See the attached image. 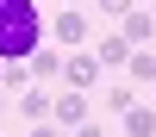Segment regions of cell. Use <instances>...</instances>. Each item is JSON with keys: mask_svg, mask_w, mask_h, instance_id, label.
<instances>
[{"mask_svg": "<svg viewBox=\"0 0 156 137\" xmlns=\"http://www.w3.org/2000/svg\"><path fill=\"white\" fill-rule=\"evenodd\" d=\"M50 44V25L37 0H0V62H31Z\"/></svg>", "mask_w": 156, "mask_h": 137, "instance_id": "obj_1", "label": "cell"}, {"mask_svg": "<svg viewBox=\"0 0 156 137\" xmlns=\"http://www.w3.org/2000/svg\"><path fill=\"white\" fill-rule=\"evenodd\" d=\"M100 62H94V50H69V56H62V87H69V94H94L100 87Z\"/></svg>", "mask_w": 156, "mask_h": 137, "instance_id": "obj_2", "label": "cell"}, {"mask_svg": "<svg viewBox=\"0 0 156 137\" xmlns=\"http://www.w3.org/2000/svg\"><path fill=\"white\" fill-rule=\"evenodd\" d=\"M50 37H56V44H69V50H81L87 37H94V19H87L81 6H62L56 19H50Z\"/></svg>", "mask_w": 156, "mask_h": 137, "instance_id": "obj_3", "label": "cell"}, {"mask_svg": "<svg viewBox=\"0 0 156 137\" xmlns=\"http://www.w3.org/2000/svg\"><path fill=\"white\" fill-rule=\"evenodd\" d=\"M94 118V106H87V94H50V125H62V131H75V125H87Z\"/></svg>", "mask_w": 156, "mask_h": 137, "instance_id": "obj_4", "label": "cell"}, {"mask_svg": "<svg viewBox=\"0 0 156 137\" xmlns=\"http://www.w3.org/2000/svg\"><path fill=\"white\" fill-rule=\"evenodd\" d=\"M119 37H125L131 50H150V44H156V12H150V6H131V12L119 19Z\"/></svg>", "mask_w": 156, "mask_h": 137, "instance_id": "obj_5", "label": "cell"}, {"mask_svg": "<svg viewBox=\"0 0 156 137\" xmlns=\"http://www.w3.org/2000/svg\"><path fill=\"white\" fill-rule=\"evenodd\" d=\"M25 75H31V87H50V81H62V50H56V44H44L31 62H25Z\"/></svg>", "mask_w": 156, "mask_h": 137, "instance_id": "obj_6", "label": "cell"}, {"mask_svg": "<svg viewBox=\"0 0 156 137\" xmlns=\"http://www.w3.org/2000/svg\"><path fill=\"white\" fill-rule=\"evenodd\" d=\"M94 62H100V69H125V62H131V44H125L119 31H100V50H94Z\"/></svg>", "mask_w": 156, "mask_h": 137, "instance_id": "obj_7", "label": "cell"}, {"mask_svg": "<svg viewBox=\"0 0 156 137\" xmlns=\"http://www.w3.org/2000/svg\"><path fill=\"white\" fill-rule=\"evenodd\" d=\"M137 100H144V94H137L131 81H106V87H100V106H106V112H119V118L137 106Z\"/></svg>", "mask_w": 156, "mask_h": 137, "instance_id": "obj_8", "label": "cell"}, {"mask_svg": "<svg viewBox=\"0 0 156 137\" xmlns=\"http://www.w3.org/2000/svg\"><path fill=\"white\" fill-rule=\"evenodd\" d=\"M125 81H131V87H144V94L156 87V56H150V50H131V62H125Z\"/></svg>", "mask_w": 156, "mask_h": 137, "instance_id": "obj_9", "label": "cell"}, {"mask_svg": "<svg viewBox=\"0 0 156 137\" xmlns=\"http://www.w3.org/2000/svg\"><path fill=\"white\" fill-rule=\"evenodd\" d=\"M125 137H156V100H137L125 112Z\"/></svg>", "mask_w": 156, "mask_h": 137, "instance_id": "obj_10", "label": "cell"}, {"mask_svg": "<svg viewBox=\"0 0 156 137\" xmlns=\"http://www.w3.org/2000/svg\"><path fill=\"white\" fill-rule=\"evenodd\" d=\"M19 118H31V125L50 118V87H25L19 94Z\"/></svg>", "mask_w": 156, "mask_h": 137, "instance_id": "obj_11", "label": "cell"}, {"mask_svg": "<svg viewBox=\"0 0 156 137\" xmlns=\"http://www.w3.org/2000/svg\"><path fill=\"white\" fill-rule=\"evenodd\" d=\"M131 6H137V0H100V12H106V19H125Z\"/></svg>", "mask_w": 156, "mask_h": 137, "instance_id": "obj_12", "label": "cell"}, {"mask_svg": "<svg viewBox=\"0 0 156 137\" xmlns=\"http://www.w3.org/2000/svg\"><path fill=\"white\" fill-rule=\"evenodd\" d=\"M25 137H69V131H62V125H50V118H44V125H31V131H25Z\"/></svg>", "mask_w": 156, "mask_h": 137, "instance_id": "obj_13", "label": "cell"}, {"mask_svg": "<svg viewBox=\"0 0 156 137\" xmlns=\"http://www.w3.org/2000/svg\"><path fill=\"white\" fill-rule=\"evenodd\" d=\"M69 137H106V125H94V118H87V125H75Z\"/></svg>", "mask_w": 156, "mask_h": 137, "instance_id": "obj_14", "label": "cell"}, {"mask_svg": "<svg viewBox=\"0 0 156 137\" xmlns=\"http://www.w3.org/2000/svg\"><path fill=\"white\" fill-rule=\"evenodd\" d=\"M62 6H81V0H62Z\"/></svg>", "mask_w": 156, "mask_h": 137, "instance_id": "obj_15", "label": "cell"}, {"mask_svg": "<svg viewBox=\"0 0 156 137\" xmlns=\"http://www.w3.org/2000/svg\"><path fill=\"white\" fill-rule=\"evenodd\" d=\"M0 112H6V94H0Z\"/></svg>", "mask_w": 156, "mask_h": 137, "instance_id": "obj_16", "label": "cell"}, {"mask_svg": "<svg viewBox=\"0 0 156 137\" xmlns=\"http://www.w3.org/2000/svg\"><path fill=\"white\" fill-rule=\"evenodd\" d=\"M150 12H156V0H150Z\"/></svg>", "mask_w": 156, "mask_h": 137, "instance_id": "obj_17", "label": "cell"}, {"mask_svg": "<svg viewBox=\"0 0 156 137\" xmlns=\"http://www.w3.org/2000/svg\"><path fill=\"white\" fill-rule=\"evenodd\" d=\"M150 56H156V44H150Z\"/></svg>", "mask_w": 156, "mask_h": 137, "instance_id": "obj_18", "label": "cell"}, {"mask_svg": "<svg viewBox=\"0 0 156 137\" xmlns=\"http://www.w3.org/2000/svg\"><path fill=\"white\" fill-rule=\"evenodd\" d=\"M150 100H156V87H150Z\"/></svg>", "mask_w": 156, "mask_h": 137, "instance_id": "obj_19", "label": "cell"}]
</instances>
